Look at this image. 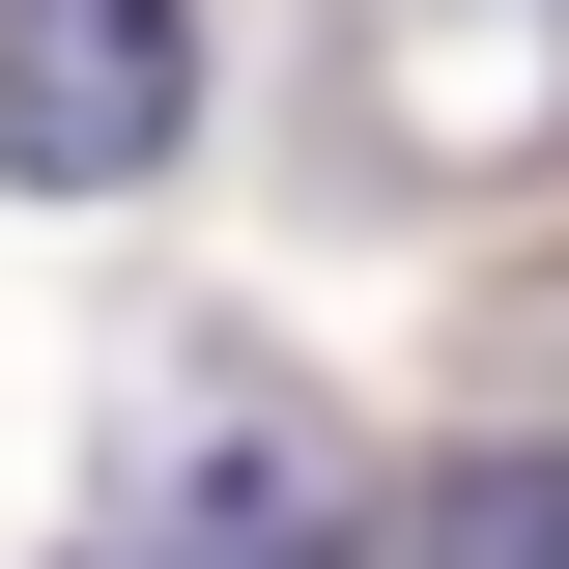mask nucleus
Listing matches in <instances>:
<instances>
[{
    "label": "nucleus",
    "instance_id": "obj_1",
    "mask_svg": "<svg viewBox=\"0 0 569 569\" xmlns=\"http://www.w3.org/2000/svg\"><path fill=\"white\" fill-rule=\"evenodd\" d=\"M342 142L399 171V200H512V171H569V0H342Z\"/></svg>",
    "mask_w": 569,
    "mask_h": 569
},
{
    "label": "nucleus",
    "instance_id": "obj_2",
    "mask_svg": "<svg viewBox=\"0 0 569 569\" xmlns=\"http://www.w3.org/2000/svg\"><path fill=\"white\" fill-rule=\"evenodd\" d=\"M142 569H370V512H342V427L284 399L257 342L142 399Z\"/></svg>",
    "mask_w": 569,
    "mask_h": 569
},
{
    "label": "nucleus",
    "instance_id": "obj_3",
    "mask_svg": "<svg viewBox=\"0 0 569 569\" xmlns=\"http://www.w3.org/2000/svg\"><path fill=\"white\" fill-rule=\"evenodd\" d=\"M200 114V0H0V171L29 200H142Z\"/></svg>",
    "mask_w": 569,
    "mask_h": 569
},
{
    "label": "nucleus",
    "instance_id": "obj_4",
    "mask_svg": "<svg viewBox=\"0 0 569 569\" xmlns=\"http://www.w3.org/2000/svg\"><path fill=\"white\" fill-rule=\"evenodd\" d=\"M399 569H569V456H456L399 512Z\"/></svg>",
    "mask_w": 569,
    "mask_h": 569
}]
</instances>
